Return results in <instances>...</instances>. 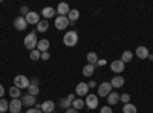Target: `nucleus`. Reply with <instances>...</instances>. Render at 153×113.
<instances>
[{"mask_svg": "<svg viewBox=\"0 0 153 113\" xmlns=\"http://www.w3.org/2000/svg\"><path fill=\"white\" fill-rule=\"evenodd\" d=\"M63 43H65V46H68V47L76 46V43H78V34H76V31L66 32L65 37H63Z\"/></svg>", "mask_w": 153, "mask_h": 113, "instance_id": "nucleus-1", "label": "nucleus"}, {"mask_svg": "<svg viewBox=\"0 0 153 113\" xmlns=\"http://www.w3.org/2000/svg\"><path fill=\"white\" fill-rule=\"evenodd\" d=\"M14 86L19 87V89H28V87L31 86V81L28 77H25V75H17V77L14 78Z\"/></svg>", "mask_w": 153, "mask_h": 113, "instance_id": "nucleus-2", "label": "nucleus"}, {"mask_svg": "<svg viewBox=\"0 0 153 113\" xmlns=\"http://www.w3.org/2000/svg\"><path fill=\"white\" fill-rule=\"evenodd\" d=\"M37 37H35V32H31L29 35L25 37V46H26V49H29V51H34V49H37Z\"/></svg>", "mask_w": 153, "mask_h": 113, "instance_id": "nucleus-3", "label": "nucleus"}, {"mask_svg": "<svg viewBox=\"0 0 153 113\" xmlns=\"http://www.w3.org/2000/svg\"><path fill=\"white\" fill-rule=\"evenodd\" d=\"M69 24H71V21H69L68 17H63V16H57V17H55V28H57L58 31L66 29Z\"/></svg>", "mask_w": 153, "mask_h": 113, "instance_id": "nucleus-4", "label": "nucleus"}, {"mask_svg": "<svg viewBox=\"0 0 153 113\" xmlns=\"http://www.w3.org/2000/svg\"><path fill=\"white\" fill-rule=\"evenodd\" d=\"M84 104H86L87 109H91V110L97 109V107H98V96H97V95H87Z\"/></svg>", "mask_w": 153, "mask_h": 113, "instance_id": "nucleus-5", "label": "nucleus"}, {"mask_svg": "<svg viewBox=\"0 0 153 113\" xmlns=\"http://www.w3.org/2000/svg\"><path fill=\"white\" fill-rule=\"evenodd\" d=\"M112 89H113V87L110 86V83H101L100 87H98V95L101 98H104V96H107L112 92Z\"/></svg>", "mask_w": 153, "mask_h": 113, "instance_id": "nucleus-6", "label": "nucleus"}, {"mask_svg": "<svg viewBox=\"0 0 153 113\" xmlns=\"http://www.w3.org/2000/svg\"><path fill=\"white\" fill-rule=\"evenodd\" d=\"M25 18H26L28 24H38L40 23V16H38V12H34V11H29L28 14L25 16Z\"/></svg>", "mask_w": 153, "mask_h": 113, "instance_id": "nucleus-7", "label": "nucleus"}, {"mask_svg": "<svg viewBox=\"0 0 153 113\" xmlns=\"http://www.w3.org/2000/svg\"><path fill=\"white\" fill-rule=\"evenodd\" d=\"M124 67H126V64H124L121 60H113V61L110 63V70H112L113 73H121V72L124 70Z\"/></svg>", "mask_w": 153, "mask_h": 113, "instance_id": "nucleus-8", "label": "nucleus"}, {"mask_svg": "<svg viewBox=\"0 0 153 113\" xmlns=\"http://www.w3.org/2000/svg\"><path fill=\"white\" fill-rule=\"evenodd\" d=\"M87 92H89V86L87 83H78L75 87V93L78 96H87Z\"/></svg>", "mask_w": 153, "mask_h": 113, "instance_id": "nucleus-9", "label": "nucleus"}, {"mask_svg": "<svg viewBox=\"0 0 153 113\" xmlns=\"http://www.w3.org/2000/svg\"><path fill=\"white\" fill-rule=\"evenodd\" d=\"M22 99H12V101L9 103V110L11 113H20L22 112Z\"/></svg>", "mask_w": 153, "mask_h": 113, "instance_id": "nucleus-10", "label": "nucleus"}, {"mask_svg": "<svg viewBox=\"0 0 153 113\" xmlns=\"http://www.w3.org/2000/svg\"><path fill=\"white\" fill-rule=\"evenodd\" d=\"M14 28H16L17 31H25V29L28 28L26 18H25V17H17V18L14 20Z\"/></svg>", "mask_w": 153, "mask_h": 113, "instance_id": "nucleus-11", "label": "nucleus"}, {"mask_svg": "<svg viewBox=\"0 0 153 113\" xmlns=\"http://www.w3.org/2000/svg\"><path fill=\"white\" fill-rule=\"evenodd\" d=\"M69 11H71V8H69V5H68V3H65V2H61V3H58V6H57V12H58V16H63V17H68V14H69Z\"/></svg>", "mask_w": 153, "mask_h": 113, "instance_id": "nucleus-12", "label": "nucleus"}, {"mask_svg": "<svg viewBox=\"0 0 153 113\" xmlns=\"http://www.w3.org/2000/svg\"><path fill=\"white\" fill-rule=\"evenodd\" d=\"M135 54H136V57L138 58H141V60H146V58H149V49L146 47V46H138L136 47V51H135Z\"/></svg>", "mask_w": 153, "mask_h": 113, "instance_id": "nucleus-13", "label": "nucleus"}, {"mask_svg": "<svg viewBox=\"0 0 153 113\" xmlns=\"http://www.w3.org/2000/svg\"><path fill=\"white\" fill-rule=\"evenodd\" d=\"M54 109H55V104H54L52 101H45V103L40 106V110H42L43 113H52Z\"/></svg>", "mask_w": 153, "mask_h": 113, "instance_id": "nucleus-14", "label": "nucleus"}, {"mask_svg": "<svg viewBox=\"0 0 153 113\" xmlns=\"http://www.w3.org/2000/svg\"><path fill=\"white\" fill-rule=\"evenodd\" d=\"M35 96H32V95H29V93H26L23 96V99H22V104L23 106H28V107H32L34 104H35Z\"/></svg>", "mask_w": 153, "mask_h": 113, "instance_id": "nucleus-15", "label": "nucleus"}, {"mask_svg": "<svg viewBox=\"0 0 153 113\" xmlns=\"http://www.w3.org/2000/svg\"><path fill=\"white\" fill-rule=\"evenodd\" d=\"M124 78L121 77V75H117V77H113L112 78V81H110V86L112 87H117V89H120V87H123L124 86Z\"/></svg>", "mask_w": 153, "mask_h": 113, "instance_id": "nucleus-16", "label": "nucleus"}, {"mask_svg": "<svg viewBox=\"0 0 153 113\" xmlns=\"http://www.w3.org/2000/svg\"><path fill=\"white\" fill-rule=\"evenodd\" d=\"M107 103H109V106L118 104V103H120V93H117V92H110V93L107 95Z\"/></svg>", "mask_w": 153, "mask_h": 113, "instance_id": "nucleus-17", "label": "nucleus"}, {"mask_svg": "<svg viewBox=\"0 0 153 113\" xmlns=\"http://www.w3.org/2000/svg\"><path fill=\"white\" fill-rule=\"evenodd\" d=\"M42 14H43V17H45V18H52V17H55L57 11H55L52 6H46V8H43Z\"/></svg>", "mask_w": 153, "mask_h": 113, "instance_id": "nucleus-18", "label": "nucleus"}, {"mask_svg": "<svg viewBox=\"0 0 153 113\" xmlns=\"http://www.w3.org/2000/svg\"><path fill=\"white\" fill-rule=\"evenodd\" d=\"M48 49H49V40H46V38L38 40V43H37V51H40V52H48Z\"/></svg>", "mask_w": 153, "mask_h": 113, "instance_id": "nucleus-19", "label": "nucleus"}, {"mask_svg": "<svg viewBox=\"0 0 153 113\" xmlns=\"http://www.w3.org/2000/svg\"><path fill=\"white\" fill-rule=\"evenodd\" d=\"M68 18H69L71 23H75L76 20L80 18V11H78V9H71L69 14H68Z\"/></svg>", "mask_w": 153, "mask_h": 113, "instance_id": "nucleus-20", "label": "nucleus"}, {"mask_svg": "<svg viewBox=\"0 0 153 113\" xmlns=\"http://www.w3.org/2000/svg\"><path fill=\"white\" fill-rule=\"evenodd\" d=\"M94 72H95V66L94 64H89V63H87V64L83 67V75H84V77H92Z\"/></svg>", "mask_w": 153, "mask_h": 113, "instance_id": "nucleus-21", "label": "nucleus"}, {"mask_svg": "<svg viewBox=\"0 0 153 113\" xmlns=\"http://www.w3.org/2000/svg\"><path fill=\"white\" fill-rule=\"evenodd\" d=\"M84 106H86V104H84V101H83L81 98H75L74 103H72V109H75V110H81Z\"/></svg>", "mask_w": 153, "mask_h": 113, "instance_id": "nucleus-22", "label": "nucleus"}, {"mask_svg": "<svg viewBox=\"0 0 153 113\" xmlns=\"http://www.w3.org/2000/svg\"><path fill=\"white\" fill-rule=\"evenodd\" d=\"M138 112V109H136V106H133V104H124V107H123V113H136Z\"/></svg>", "mask_w": 153, "mask_h": 113, "instance_id": "nucleus-23", "label": "nucleus"}, {"mask_svg": "<svg viewBox=\"0 0 153 113\" xmlns=\"http://www.w3.org/2000/svg\"><path fill=\"white\" fill-rule=\"evenodd\" d=\"M9 95H11L12 99H19L20 98V89H19V87H16V86H12L11 89H9Z\"/></svg>", "mask_w": 153, "mask_h": 113, "instance_id": "nucleus-24", "label": "nucleus"}, {"mask_svg": "<svg viewBox=\"0 0 153 113\" xmlns=\"http://www.w3.org/2000/svg\"><path fill=\"white\" fill-rule=\"evenodd\" d=\"M49 28V23L48 20H40V23L37 24V31H40V32H46Z\"/></svg>", "mask_w": 153, "mask_h": 113, "instance_id": "nucleus-25", "label": "nucleus"}, {"mask_svg": "<svg viewBox=\"0 0 153 113\" xmlns=\"http://www.w3.org/2000/svg\"><path fill=\"white\" fill-rule=\"evenodd\" d=\"M28 93L32 95V96H37L38 93H40V87H38L37 84H31V86L28 87Z\"/></svg>", "mask_w": 153, "mask_h": 113, "instance_id": "nucleus-26", "label": "nucleus"}, {"mask_svg": "<svg viewBox=\"0 0 153 113\" xmlns=\"http://www.w3.org/2000/svg\"><path fill=\"white\" fill-rule=\"evenodd\" d=\"M9 110V103L5 98H0V113H5Z\"/></svg>", "mask_w": 153, "mask_h": 113, "instance_id": "nucleus-27", "label": "nucleus"}, {"mask_svg": "<svg viewBox=\"0 0 153 113\" xmlns=\"http://www.w3.org/2000/svg\"><path fill=\"white\" fill-rule=\"evenodd\" d=\"M132 58H133V54H132L130 51H124V52H123V57H121V61L126 64V63L132 61Z\"/></svg>", "mask_w": 153, "mask_h": 113, "instance_id": "nucleus-28", "label": "nucleus"}, {"mask_svg": "<svg viewBox=\"0 0 153 113\" xmlns=\"http://www.w3.org/2000/svg\"><path fill=\"white\" fill-rule=\"evenodd\" d=\"M86 58H87V63H89V64H94V66L97 64V61H98V57H97L95 52H89Z\"/></svg>", "mask_w": 153, "mask_h": 113, "instance_id": "nucleus-29", "label": "nucleus"}, {"mask_svg": "<svg viewBox=\"0 0 153 113\" xmlns=\"http://www.w3.org/2000/svg\"><path fill=\"white\" fill-rule=\"evenodd\" d=\"M60 107H61V109H66V110H68V109H71V107H72V103L69 101L68 98H66V99H60Z\"/></svg>", "mask_w": 153, "mask_h": 113, "instance_id": "nucleus-30", "label": "nucleus"}, {"mask_svg": "<svg viewBox=\"0 0 153 113\" xmlns=\"http://www.w3.org/2000/svg\"><path fill=\"white\" fill-rule=\"evenodd\" d=\"M40 55H42V52H40V51H37V49L31 51V54H29L31 60H34V61H38V60H40Z\"/></svg>", "mask_w": 153, "mask_h": 113, "instance_id": "nucleus-31", "label": "nucleus"}, {"mask_svg": "<svg viewBox=\"0 0 153 113\" xmlns=\"http://www.w3.org/2000/svg\"><path fill=\"white\" fill-rule=\"evenodd\" d=\"M120 101H123L124 104H129V103H130V95H129V93H123V95H120Z\"/></svg>", "mask_w": 153, "mask_h": 113, "instance_id": "nucleus-32", "label": "nucleus"}, {"mask_svg": "<svg viewBox=\"0 0 153 113\" xmlns=\"http://www.w3.org/2000/svg\"><path fill=\"white\" fill-rule=\"evenodd\" d=\"M100 113H113V110L110 109V106H106V107H101Z\"/></svg>", "mask_w": 153, "mask_h": 113, "instance_id": "nucleus-33", "label": "nucleus"}, {"mask_svg": "<svg viewBox=\"0 0 153 113\" xmlns=\"http://www.w3.org/2000/svg\"><path fill=\"white\" fill-rule=\"evenodd\" d=\"M26 113H43V112L40 109H37V107H31V109L26 110Z\"/></svg>", "mask_w": 153, "mask_h": 113, "instance_id": "nucleus-34", "label": "nucleus"}, {"mask_svg": "<svg viewBox=\"0 0 153 113\" xmlns=\"http://www.w3.org/2000/svg\"><path fill=\"white\" fill-rule=\"evenodd\" d=\"M49 58H51V54H49V52H42V55H40V60L46 61V60H49Z\"/></svg>", "mask_w": 153, "mask_h": 113, "instance_id": "nucleus-35", "label": "nucleus"}, {"mask_svg": "<svg viewBox=\"0 0 153 113\" xmlns=\"http://www.w3.org/2000/svg\"><path fill=\"white\" fill-rule=\"evenodd\" d=\"M20 12H22V14H25V16H26L29 11H28V8H26V6H22V8H20Z\"/></svg>", "mask_w": 153, "mask_h": 113, "instance_id": "nucleus-36", "label": "nucleus"}, {"mask_svg": "<svg viewBox=\"0 0 153 113\" xmlns=\"http://www.w3.org/2000/svg\"><path fill=\"white\" fill-rule=\"evenodd\" d=\"M3 95H5V87L3 84H0V98H3Z\"/></svg>", "mask_w": 153, "mask_h": 113, "instance_id": "nucleus-37", "label": "nucleus"}, {"mask_svg": "<svg viewBox=\"0 0 153 113\" xmlns=\"http://www.w3.org/2000/svg\"><path fill=\"white\" fill-rule=\"evenodd\" d=\"M65 113H78V110H75V109H72V107H71V109H68Z\"/></svg>", "mask_w": 153, "mask_h": 113, "instance_id": "nucleus-38", "label": "nucleus"}, {"mask_svg": "<svg viewBox=\"0 0 153 113\" xmlns=\"http://www.w3.org/2000/svg\"><path fill=\"white\" fill-rule=\"evenodd\" d=\"M97 64H98V66H104V64H106V60H98Z\"/></svg>", "mask_w": 153, "mask_h": 113, "instance_id": "nucleus-39", "label": "nucleus"}, {"mask_svg": "<svg viewBox=\"0 0 153 113\" xmlns=\"http://www.w3.org/2000/svg\"><path fill=\"white\" fill-rule=\"evenodd\" d=\"M68 99H69L71 103H74V99H75V95H74V93H71V95L68 96Z\"/></svg>", "mask_w": 153, "mask_h": 113, "instance_id": "nucleus-40", "label": "nucleus"}, {"mask_svg": "<svg viewBox=\"0 0 153 113\" xmlns=\"http://www.w3.org/2000/svg\"><path fill=\"white\" fill-rule=\"evenodd\" d=\"M87 86H89V89H91V87H95V86H97V83H95V81H91Z\"/></svg>", "mask_w": 153, "mask_h": 113, "instance_id": "nucleus-41", "label": "nucleus"}, {"mask_svg": "<svg viewBox=\"0 0 153 113\" xmlns=\"http://www.w3.org/2000/svg\"><path fill=\"white\" fill-rule=\"evenodd\" d=\"M31 84H37V86H38V80H37V78H34V80L31 81Z\"/></svg>", "mask_w": 153, "mask_h": 113, "instance_id": "nucleus-42", "label": "nucleus"}, {"mask_svg": "<svg viewBox=\"0 0 153 113\" xmlns=\"http://www.w3.org/2000/svg\"><path fill=\"white\" fill-rule=\"evenodd\" d=\"M20 113H22V112H20Z\"/></svg>", "mask_w": 153, "mask_h": 113, "instance_id": "nucleus-43", "label": "nucleus"}]
</instances>
